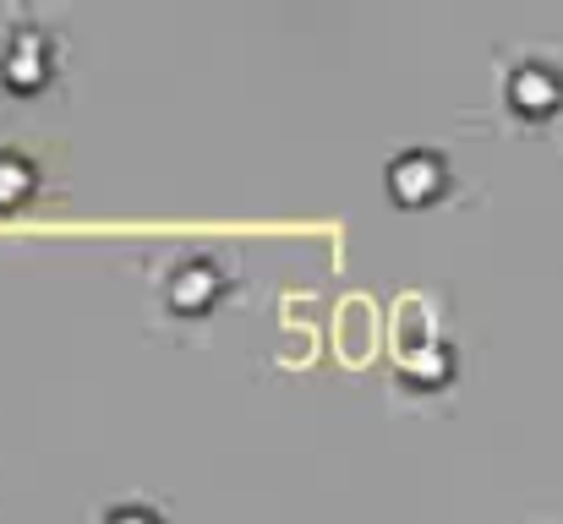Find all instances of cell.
Segmentation results:
<instances>
[{
  "instance_id": "1",
  "label": "cell",
  "mask_w": 563,
  "mask_h": 524,
  "mask_svg": "<svg viewBox=\"0 0 563 524\" xmlns=\"http://www.w3.org/2000/svg\"><path fill=\"white\" fill-rule=\"evenodd\" d=\"M49 60H55V44L38 22H16L5 33V49H0V77L11 88H38L49 77Z\"/></svg>"
},
{
  "instance_id": "2",
  "label": "cell",
  "mask_w": 563,
  "mask_h": 524,
  "mask_svg": "<svg viewBox=\"0 0 563 524\" xmlns=\"http://www.w3.org/2000/svg\"><path fill=\"white\" fill-rule=\"evenodd\" d=\"M383 175H388V191L399 202H432L443 191V180H449V165H443L438 148H399Z\"/></svg>"
},
{
  "instance_id": "3",
  "label": "cell",
  "mask_w": 563,
  "mask_h": 524,
  "mask_svg": "<svg viewBox=\"0 0 563 524\" xmlns=\"http://www.w3.org/2000/svg\"><path fill=\"white\" fill-rule=\"evenodd\" d=\"M559 99H563V71L553 60L531 55V60H520V66L509 71V104H515V110L542 115V110H553Z\"/></svg>"
},
{
  "instance_id": "4",
  "label": "cell",
  "mask_w": 563,
  "mask_h": 524,
  "mask_svg": "<svg viewBox=\"0 0 563 524\" xmlns=\"http://www.w3.org/2000/svg\"><path fill=\"white\" fill-rule=\"evenodd\" d=\"M394 366H399L405 382H443L449 366H454V355H449L443 339H432V334H405V339H399V355H394Z\"/></svg>"
},
{
  "instance_id": "5",
  "label": "cell",
  "mask_w": 563,
  "mask_h": 524,
  "mask_svg": "<svg viewBox=\"0 0 563 524\" xmlns=\"http://www.w3.org/2000/svg\"><path fill=\"white\" fill-rule=\"evenodd\" d=\"M219 290H224V268H219L213 257H187V263L170 274V301H176L181 312H202Z\"/></svg>"
},
{
  "instance_id": "6",
  "label": "cell",
  "mask_w": 563,
  "mask_h": 524,
  "mask_svg": "<svg viewBox=\"0 0 563 524\" xmlns=\"http://www.w3.org/2000/svg\"><path fill=\"white\" fill-rule=\"evenodd\" d=\"M33 159L22 154V148H5L0 143V208H11V202H22L27 191H33Z\"/></svg>"
},
{
  "instance_id": "7",
  "label": "cell",
  "mask_w": 563,
  "mask_h": 524,
  "mask_svg": "<svg viewBox=\"0 0 563 524\" xmlns=\"http://www.w3.org/2000/svg\"><path fill=\"white\" fill-rule=\"evenodd\" d=\"M104 524H165L159 520V509H148V503H115V509H104Z\"/></svg>"
}]
</instances>
